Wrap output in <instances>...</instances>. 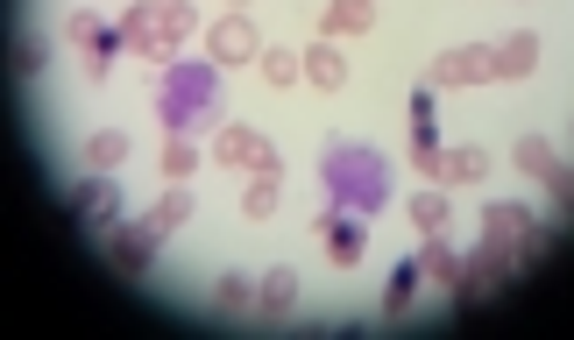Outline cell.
<instances>
[{"label": "cell", "instance_id": "20", "mask_svg": "<svg viewBox=\"0 0 574 340\" xmlns=\"http://www.w3.org/2000/svg\"><path fill=\"white\" fill-rule=\"evenodd\" d=\"M185 220H191V192H185V184H170V192L149 206V227H157V234H170V227H185Z\"/></svg>", "mask_w": 574, "mask_h": 340}, {"label": "cell", "instance_id": "15", "mask_svg": "<svg viewBox=\"0 0 574 340\" xmlns=\"http://www.w3.org/2000/svg\"><path fill=\"white\" fill-rule=\"evenodd\" d=\"M376 22V0H327V14H319V36H362Z\"/></svg>", "mask_w": 574, "mask_h": 340}, {"label": "cell", "instance_id": "7", "mask_svg": "<svg viewBox=\"0 0 574 340\" xmlns=\"http://www.w3.org/2000/svg\"><path fill=\"white\" fill-rule=\"evenodd\" d=\"M214 157L227 170H277V149L256 136V128H220V142H214Z\"/></svg>", "mask_w": 574, "mask_h": 340}, {"label": "cell", "instance_id": "16", "mask_svg": "<svg viewBox=\"0 0 574 340\" xmlns=\"http://www.w3.org/2000/svg\"><path fill=\"white\" fill-rule=\"evenodd\" d=\"M191 29H199V8H191V0H157V36H164L170 57H178V43Z\"/></svg>", "mask_w": 574, "mask_h": 340}, {"label": "cell", "instance_id": "23", "mask_svg": "<svg viewBox=\"0 0 574 340\" xmlns=\"http://www.w3.org/2000/svg\"><path fill=\"white\" fill-rule=\"evenodd\" d=\"M256 64H263V79H270V86H291V79H305V57H291V50H263Z\"/></svg>", "mask_w": 574, "mask_h": 340}, {"label": "cell", "instance_id": "17", "mask_svg": "<svg viewBox=\"0 0 574 340\" xmlns=\"http://www.w3.org/2000/svg\"><path fill=\"white\" fill-rule=\"evenodd\" d=\"M277 184H284V163H277V170H256V184L241 192V213H248V220H270V213H277Z\"/></svg>", "mask_w": 574, "mask_h": 340}, {"label": "cell", "instance_id": "5", "mask_svg": "<svg viewBox=\"0 0 574 340\" xmlns=\"http://www.w3.org/2000/svg\"><path fill=\"white\" fill-rule=\"evenodd\" d=\"M157 241H164V234H157L149 220H142V227L113 220V227H107V256H113V270H149V262H157Z\"/></svg>", "mask_w": 574, "mask_h": 340}, {"label": "cell", "instance_id": "10", "mask_svg": "<svg viewBox=\"0 0 574 340\" xmlns=\"http://www.w3.org/2000/svg\"><path fill=\"white\" fill-rule=\"evenodd\" d=\"M532 64H540V36H532V29L489 43V79H532Z\"/></svg>", "mask_w": 574, "mask_h": 340}, {"label": "cell", "instance_id": "3", "mask_svg": "<svg viewBox=\"0 0 574 340\" xmlns=\"http://www.w3.org/2000/svg\"><path fill=\"white\" fill-rule=\"evenodd\" d=\"M206 50H214V64L227 71V64H248V57H263V36H256V22H248V14H227V22L206 29Z\"/></svg>", "mask_w": 574, "mask_h": 340}, {"label": "cell", "instance_id": "22", "mask_svg": "<svg viewBox=\"0 0 574 340\" xmlns=\"http://www.w3.org/2000/svg\"><path fill=\"white\" fill-rule=\"evenodd\" d=\"M412 298H418V262H397L390 270V291H383V312H412Z\"/></svg>", "mask_w": 574, "mask_h": 340}, {"label": "cell", "instance_id": "6", "mask_svg": "<svg viewBox=\"0 0 574 340\" xmlns=\"http://www.w3.org/2000/svg\"><path fill=\"white\" fill-rule=\"evenodd\" d=\"M483 227H489V234H504V241H525V249H540V241H546L540 213L518 206V199H489V206H483Z\"/></svg>", "mask_w": 574, "mask_h": 340}, {"label": "cell", "instance_id": "18", "mask_svg": "<svg viewBox=\"0 0 574 340\" xmlns=\"http://www.w3.org/2000/svg\"><path fill=\"white\" fill-rule=\"evenodd\" d=\"M418 277H439V283L454 291V277H462V256H454L439 234H426V249H418Z\"/></svg>", "mask_w": 574, "mask_h": 340}, {"label": "cell", "instance_id": "24", "mask_svg": "<svg viewBox=\"0 0 574 340\" xmlns=\"http://www.w3.org/2000/svg\"><path fill=\"white\" fill-rule=\"evenodd\" d=\"M412 220L426 227V234H439V227H447V192H418L412 199Z\"/></svg>", "mask_w": 574, "mask_h": 340}, {"label": "cell", "instance_id": "9", "mask_svg": "<svg viewBox=\"0 0 574 340\" xmlns=\"http://www.w3.org/2000/svg\"><path fill=\"white\" fill-rule=\"evenodd\" d=\"M71 213H79L86 227H113V220H121V192H113V178L71 184Z\"/></svg>", "mask_w": 574, "mask_h": 340}, {"label": "cell", "instance_id": "1", "mask_svg": "<svg viewBox=\"0 0 574 340\" xmlns=\"http://www.w3.org/2000/svg\"><path fill=\"white\" fill-rule=\"evenodd\" d=\"M319 178H327V192L348 206V213H376V206L390 199V170H383V157L362 149V142H327Z\"/></svg>", "mask_w": 574, "mask_h": 340}, {"label": "cell", "instance_id": "11", "mask_svg": "<svg viewBox=\"0 0 574 340\" xmlns=\"http://www.w3.org/2000/svg\"><path fill=\"white\" fill-rule=\"evenodd\" d=\"M319 227H327V256L355 270V262H362V249H369V227H362V213H340V206H334V213L319 220Z\"/></svg>", "mask_w": 574, "mask_h": 340}, {"label": "cell", "instance_id": "21", "mask_svg": "<svg viewBox=\"0 0 574 340\" xmlns=\"http://www.w3.org/2000/svg\"><path fill=\"white\" fill-rule=\"evenodd\" d=\"M214 306H220V312H248V306H256V277L227 270V277L214 283Z\"/></svg>", "mask_w": 574, "mask_h": 340}, {"label": "cell", "instance_id": "14", "mask_svg": "<svg viewBox=\"0 0 574 340\" xmlns=\"http://www.w3.org/2000/svg\"><path fill=\"white\" fill-rule=\"evenodd\" d=\"M489 178V157L483 149H439V170H433V184H483Z\"/></svg>", "mask_w": 574, "mask_h": 340}, {"label": "cell", "instance_id": "2", "mask_svg": "<svg viewBox=\"0 0 574 340\" xmlns=\"http://www.w3.org/2000/svg\"><path fill=\"white\" fill-rule=\"evenodd\" d=\"M157 100H164V121H170V128L206 121L214 100H220V64H164Z\"/></svg>", "mask_w": 574, "mask_h": 340}, {"label": "cell", "instance_id": "13", "mask_svg": "<svg viewBox=\"0 0 574 340\" xmlns=\"http://www.w3.org/2000/svg\"><path fill=\"white\" fill-rule=\"evenodd\" d=\"M298 57H305V79H313V86H327V92L348 86V57L334 50V36H319V43H313V50H298Z\"/></svg>", "mask_w": 574, "mask_h": 340}, {"label": "cell", "instance_id": "26", "mask_svg": "<svg viewBox=\"0 0 574 340\" xmlns=\"http://www.w3.org/2000/svg\"><path fill=\"white\" fill-rule=\"evenodd\" d=\"M65 36H71V43H86V50H92V43H100L107 29H100V14H92V8H79V14H71V22H65Z\"/></svg>", "mask_w": 574, "mask_h": 340}, {"label": "cell", "instance_id": "8", "mask_svg": "<svg viewBox=\"0 0 574 340\" xmlns=\"http://www.w3.org/2000/svg\"><path fill=\"white\" fill-rule=\"evenodd\" d=\"M489 79V43H462L433 57V86H483Z\"/></svg>", "mask_w": 574, "mask_h": 340}, {"label": "cell", "instance_id": "12", "mask_svg": "<svg viewBox=\"0 0 574 340\" xmlns=\"http://www.w3.org/2000/svg\"><path fill=\"white\" fill-rule=\"evenodd\" d=\"M256 306L270 312V319H291L298 312V270H291V262H277V270L256 283Z\"/></svg>", "mask_w": 574, "mask_h": 340}, {"label": "cell", "instance_id": "4", "mask_svg": "<svg viewBox=\"0 0 574 340\" xmlns=\"http://www.w3.org/2000/svg\"><path fill=\"white\" fill-rule=\"evenodd\" d=\"M511 157H518V170H532V178L546 184L553 206L567 199V163H561V149H553L546 136H518V149H511Z\"/></svg>", "mask_w": 574, "mask_h": 340}, {"label": "cell", "instance_id": "28", "mask_svg": "<svg viewBox=\"0 0 574 340\" xmlns=\"http://www.w3.org/2000/svg\"><path fill=\"white\" fill-rule=\"evenodd\" d=\"M235 8H241V0H235Z\"/></svg>", "mask_w": 574, "mask_h": 340}, {"label": "cell", "instance_id": "27", "mask_svg": "<svg viewBox=\"0 0 574 340\" xmlns=\"http://www.w3.org/2000/svg\"><path fill=\"white\" fill-rule=\"evenodd\" d=\"M14 71H22V79H36V71H43V43H36V36H22V43H14Z\"/></svg>", "mask_w": 574, "mask_h": 340}, {"label": "cell", "instance_id": "19", "mask_svg": "<svg viewBox=\"0 0 574 340\" xmlns=\"http://www.w3.org/2000/svg\"><path fill=\"white\" fill-rule=\"evenodd\" d=\"M86 163H92V170H121V163H128V136H121V128L86 136Z\"/></svg>", "mask_w": 574, "mask_h": 340}, {"label": "cell", "instance_id": "25", "mask_svg": "<svg viewBox=\"0 0 574 340\" xmlns=\"http://www.w3.org/2000/svg\"><path fill=\"white\" fill-rule=\"evenodd\" d=\"M191 170H199V157H191V142H170V149H164V178H170V184H185Z\"/></svg>", "mask_w": 574, "mask_h": 340}]
</instances>
